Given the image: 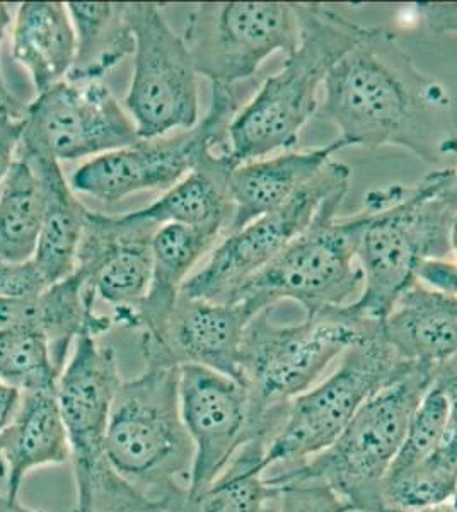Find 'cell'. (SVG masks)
Masks as SVG:
<instances>
[{
  "label": "cell",
  "mask_w": 457,
  "mask_h": 512,
  "mask_svg": "<svg viewBox=\"0 0 457 512\" xmlns=\"http://www.w3.org/2000/svg\"><path fill=\"white\" fill-rule=\"evenodd\" d=\"M23 125V118L21 120L0 118V190L16 158Z\"/></svg>",
  "instance_id": "cell-35"
},
{
  "label": "cell",
  "mask_w": 457,
  "mask_h": 512,
  "mask_svg": "<svg viewBox=\"0 0 457 512\" xmlns=\"http://www.w3.org/2000/svg\"><path fill=\"white\" fill-rule=\"evenodd\" d=\"M135 35L134 76L125 108L139 139L190 130L200 122L197 69L183 36L154 2L128 4Z\"/></svg>",
  "instance_id": "cell-12"
},
{
  "label": "cell",
  "mask_w": 457,
  "mask_h": 512,
  "mask_svg": "<svg viewBox=\"0 0 457 512\" xmlns=\"http://www.w3.org/2000/svg\"><path fill=\"white\" fill-rule=\"evenodd\" d=\"M454 175L456 169H440L415 187L394 185L367 195L371 219L357 253L364 287L350 303L360 315L384 323L401 294L417 282L422 262L451 255Z\"/></svg>",
  "instance_id": "cell-3"
},
{
  "label": "cell",
  "mask_w": 457,
  "mask_h": 512,
  "mask_svg": "<svg viewBox=\"0 0 457 512\" xmlns=\"http://www.w3.org/2000/svg\"><path fill=\"white\" fill-rule=\"evenodd\" d=\"M411 366L382 333L348 349L330 378L289 403L284 424L268 444L267 472L301 465L330 448L360 407Z\"/></svg>",
  "instance_id": "cell-10"
},
{
  "label": "cell",
  "mask_w": 457,
  "mask_h": 512,
  "mask_svg": "<svg viewBox=\"0 0 457 512\" xmlns=\"http://www.w3.org/2000/svg\"><path fill=\"white\" fill-rule=\"evenodd\" d=\"M0 458L6 466V492L19 497L29 473L70 461V446L57 391L23 393L18 412L0 434Z\"/></svg>",
  "instance_id": "cell-20"
},
{
  "label": "cell",
  "mask_w": 457,
  "mask_h": 512,
  "mask_svg": "<svg viewBox=\"0 0 457 512\" xmlns=\"http://www.w3.org/2000/svg\"><path fill=\"white\" fill-rule=\"evenodd\" d=\"M267 448L263 439L244 444L214 483L174 512H278L282 489L265 477Z\"/></svg>",
  "instance_id": "cell-26"
},
{
  "label": "cell",
  "mask_w": 457,
  "mask_h": 512,
  "mask_svg": "<svg viewBox=\"0 0 457 512\" xmlns=\"http://www.w3.org/2000/svg\"><path fill=\"white\" fill-rule=\"evenodd\" d=\"M180 407L195 448L188 489V495H193L214 483L239 449L256 437L248 391L226 374L202 366H181Z\"/></svg>",
  "instance_id": "cell-15"
},
{
  "label": "cell",
  "mask_w": 457,
  "mask_h": 512,
  "mask_svg": "<svg viewBox=\"0 0 457 512\" xmlns=\"http://www.w3.org/2000/svg\"><path fill=\"white\" fill-rule=\"evenodd\" d=\"M96 296L79 272L31 297H0V330L28 328L45 335L53 362L62 373L72 344L82 335L98 338L113 326L94 311Z\"/></svg>",
  "instance_id": "cell-17"
},
{
  "label": "cell",
  "mask_w": 457,
  "mask_h": 512,
  "mask_svg": "<svg viewBox=\"0 0 457 512\" xmlns=\"http://www.w3.org/2000/svg\"><path fill=\"white\" fill-rule=\"evenodd\" d=\"M18 152L35 168L45 192V216L33 262L53 286L76 270L87 209L65 180L57 159L21 144Z\"/></svg>",
  "instance_id": "cell-22"
},
{
  "label": "cell",
  "mask_w": 457,
  "mask_h": 512,
  "mask_svg": "<svg viewBox=\"0 0 457 512\" xmlns=\"http://www.w3.org/2000/svg\"><path fill=\"white\" fill-rule=\"evenodd\" d=\"M318 113L347 147L400 146L425 163L457 154L452 99L418 70L394 33L369 28L324 81Z\"/></svg>",
  "instance_id": "cell-1"
},
{
  "label": "cell",
  "mask_w": 457,
  "mask_h": 512,
  "mask_svg": "<svg viewBox=\"0 0 457 512\" xmlns=\"http://www.w3.org/2000/svg\"><path fill=\"white\" fill-rule=\"evenodd\" d=\"M256 316L243 303L180 294L159 335H142L145 366H202L239 381L244 330Z\"/></svg>",
  "instance_id": "cell-16"
},
{
  "label": "cell",
  "mask_w": 457,
  "mask_h": 512,
  "mask_svg": "<svg viewBox=\"0 0 457 512\" xmlns=\"http://www.w3.org/2000/svg\"><path fill=\"white\" fill-rule=\"evenodd\" d=\"M417 9L437 35H457V2H418Z\"/></svg>",
  "instance_id": "cell-34"
},
{
  "label": "cell",
  "mask_w": 457,
  "mask_h": 512,
  "mask_svg": "<svg viewBox=\"0 0 457 512\" xmlns=\"http://www.w3.org/2000/svg\"><path fill=\"white\" fill-rule=\"evenodd\" d=\"M224 229L220 224H166L157 229L151 243V287L135 315V328H140L145 337L159 335L178 303L191 270L217 243Z\"/></svg>",
  "instance_id": "cell-21"
},
{
  "label": "cell",
  "mask_w": 457,
  "mask_h": 512,
  "mask_svg": "<svg viewBox=\"0 0 457 512\" xmlns=\"http://www.w3.org/2000/svg\"><path fill=\"white\" fill-rule=\"evenodd\" d=\"M350 176L352 169L347 164L331 159L287 204L227 234L207 263L188 277L181 294L224 303L232 291L267 267L311 226L331 195L348 190Z\"/></svg>",
  "instance_id": "cell-13"
},
{
  "label": "cell",
  "mask_w": 457,
  "mask_h": 512,
  "mask_svg": "<svg viewBox=\"0 0 457 512\" xmlns=\"http://www.w3.org/2000/svg\"><path fill=\"white\" fill-rule=\"evenodd\" d=\"M77 40L62 2H24L12 28V57L28 72L36 93L64 82L76 62Z\"/></svg>",
  "instance_id": "cell-23"
},
{
  "label": "cell",
  "mask_w": 457,
  "mask_h": 512,
  "mask_svg": "<svg viewBox=\"0 0 457 512\" xmlns=\"http://www.w3.org/2000/svg\"><path fill=\"white\" fill-rule=\"evenodd\" d=\"M11 26V12L9 6L0 2V43L4 41L7 28ZM26 106L21 105V101L11 93V89L7 88L2 70H0V118H12V120H21L24 117Z\"/></svg>",
  "instance_id": "cell-36"
},
{
  "label": "cell",
  "mask_w": 457,
  "mask_h": 512,
  "mask_svg": "<svg viewBox=\"0 0 457 512\" xmlns=\"http://www.w3.org/2000/svg\"><path fill=\"white\" fill-rule=\"evenodd\" d=\"M345 147L342 140L336 139L313 151L284 152L275 158L256 159L236 166L229 176L232 202L229 234L287 204L319 175L335 152Z\"/></svg>",
  "instance_id": "cell-18"
},
{
  "label": "cell",
  "mask_w": 457,
  "mask_h": 512,
  "mask_svg": "<svg viewBox=\"0 0 457 512\" xmlns=\"http://www.w3.org/2000/svg\"><path fill=\"white\" fill-rule=\"evenodd\" d=\"M234 168L236 164L229 158V151L215 152L157 202L135 214L154 229L166 224H220L229 229L232 219L229 176Z\"/></svg>",
  "instance_id": "cell-24"
},
{
  "label": "cell",
  "mask_w": 457,
  "mask_h": 512,
  "mask_svg": "<svg viewBox=\"0 0 457 512\" xmlns=\"http://www.w3.org/2000/svg\"><path fill=\"white\" fill-rule=\"evenodd\" d=\"M456 489V468L437 448L417 465L388 472L382 482V502L394 511L440 506L451 501Z\"/></svg>",
  "instance_id": "cell-28"
},
{
  "label": "cell",
  "mask_w": 457,
  "mask_h": 512,
  "mask_svg": "<svg viewBox=\"0 0 457 512\" xmlns=\"http://www.w3.org/2000/svg\"><path fill=\"white\" fill-rule=\"evenodd\" d=\"M381 512H456L451 502L440 504V506L422 507V509H410V511H394V509H384Z\"/></svg>",
  "instance_id": "cell-40"
},
{
  "label": "cell",
  "mask_w": 457,
  "mask_h": 512,
  "mask_svg": "<svg viewBox=\"0 0 457 512\" xmlns=\"http://www.w3.org/2000/svg\"><path fill=\"white\" fill-rule=\"evenodd\" d=\"M432 386L439 388L446 396L451 412V425L457 427V355L434 367Z\"/></svg>",
  "instance_id": "cell-37"
},
{
  "label": "cell",
  "mask_w": 457,
  "mask_h": 512,
  "mask_svg": "<svg viewBox=\"0 0 457 512\" xmlns=\"http://www.w3.org/2000/svg\"><path fill=\"white\" fill-rule=\"evenodd\" d=\"M45 216V192L28 159L16 151L0 190V262L23 263L35 256Z\"/></svg>",
  "instance_id": "cell-27"
},
{
  "label": "cell",
  "mask_w": 457,
  "mask_h": 512,
  "mask_svg": "<svg viewBox=\"0 0 457 512\" xmlns=\"http://www.w3.org/2000/svg\"><path fill=\"white\" fill-rule=\"evenodd\" d=\"M451 248H452V253H454V255H456V262H457V212H456V216H454V219H452Z\"/></svg>",
  "instance_id": "cell-41"
},
{
  "label": "cell",
  "mask_w": 457,
  "mask_h": 512,
  "mask_svg": "<svg viewBox=\"0 0 457 512\" xmlns=\"http://www.w3.org/2000/svg\"><path fill=\"white\" fill-rule=\"evenodd\" d=\"M381 333V321L352 304L319 309L297 325L273 323L270 309L256 316L239 354V383L248 391L255 436L272 443L289 403L311 390L336 357Z\"/></svg>",
  "instance_id": "cell-2"
},
{
  "label": "cell",
  "mask_w": 457,
  "mask_h": 512,
  "mask_svg": "<svg viewBox=\"0 0 457 512\" xmlns=\"http://www.w3.org/2000/svg\"><path fill=\"white\" fill-rule=\"evenodd\" d=\"M449 425H451V412H449L446 396L439 388L432 386L423 396L417 410L411 415L405 441L401 444L389 472L403 470L427 460L446 439Z\"/></svg>",
  "instance_id": "cell-30"
},
{
  "label": "cell",
  "mask_w": 457,
  "mask_h": 512,
  "mask_svg": "<svg viewBox=\"0 0 457 512\" xmlns=\"http://www.w3.org/2000/svg\"><path fill=\"white\" fill-rule=\"evenodd\" d=\"M434 367L415 364L360 407L330 448L301 465L265 475L277 487L289 483L328 485L352 512H381L382 482L393 465L411 415L432 388Z\"/></svg>",
  "instance_id": "cell-6"
},
{
  "label": "cell",
  "mask_w": 457,
  "mask_h": 512,
  "mask_svg": "<svg viewBox=\"0 0 457 512\" xmlns=\"http://www.w3.org/2000/svg\"><path fill=\"white\" fill-rule=\"evenodd\" d=\"M76 30V62L70 81H101L122 62L134 55L135 35L122 2H69L65 4Z\"/></svg>",
  "instance_id": "cell-25"
},
{
  "label": "cell",
  "mask_w": 457,
  "mask_h": 512,
  "mask_svg": "<svg viewBox=\"0 0 457 512\" xmlns=\"http://www.w3.org/2000/svg\"><path fill=\"white\" fill-rule=\"evenodd\" d=\"M297 12L299 45L229 127V158L236 166L296 146L302 128L318 113L319 88L330 70L369 30L323 4H297Z\"/></svg>",
  "instance_id": "cell-4"
},
{
  "label": "cell",
  "mask_w": 457,
  "mask_h": 512,
  "mask_svg": "<svg viewBox=\"0 0 457 512\" xmlns=\"http://www.w3.org/2000/svg\"><path fill=\"white\" fill-rule=\"evenodd\" d=\"M60 374L45 335L28 328L0 330V383L21 393L57 391Z\"/></svg>",
  "instance_id": "cell-29"
},
{
  "label": "cell",
  "mask_w": 457,
  "mask_h": 512,
  "mask_svg": "<svg viewBox=\"0 0 457 512\" xmlns=\"http://www.w3.org/2000/svg\"><path fill=\"white\" fill-rule=\"evenodd\" d=\"M280 489L278 512H352L324 483H289Z\"/></svg>",
  "instance_id": "cell-31"
},
{
  "label": "cell",
  "mask_w": 457,
  "mask_h": 512,
  "mask_svg": "<svg viewBox=\"0 0 457 512\" xmlns=\"http://www.w3.org/2000/svg\"><path fill=\"white\" fill-rule=\"evenodd\" d=\"M106 451L118 475L161 512L190 489L195 448L180 407V367L145 366L122 381L111 407Z\"/></svg>",
  "instance_id": "cell-5"
},
{
  "label": "cell",
  "mask_w": 457,
  "mask_h": 512,
  "mask_svg": "<svg viewBox=\"0 0 457 512\" xmlns=\"http://www.w3.org/2000/svg\"><path fill=\"white\" fill-rule=\"evenodd\" d=\"M122 384L115 350L82 335L60 374L57 398L76 480L74 512H161L125 482L108 458L106 432Z\"/></svg>",
  "instance_id": "cell-8"
},
{
  "label": "cell",
  "mask_w": 457,
  "mask_h": 512,
  "mask_svg": "<svg viewBox=\"0 0 457 512\" xmlns=\"http://www.w3.org/2000/svg\"><path fill=\"white\" fill-rule=\"evenodd\" d=\"M417 282L432 291L457 296V262L447 258L425 260L417 270Z\"/></svg>",
  "instance_id": "cell-33"
},
{
  "label": "cell",
  "mask_w": 457,
  "mask_h": 512,
  "mask_svg": "<svg viewBox=\"0 0 457 512\" xmlns=\"http://www.w3.org/2000/svg\"><path fill=\"white\" fill-rule=\"evenodd\" d=\"M19 144L60 161L101 156L139 142L137 128L101 81L65 79L26 106Z\"/></svg>",
  "instance_id": "cell-14"
},
{
  "label": "cell",
  "mask_w": 457,
  "mask_h": 512,
  "mask_svg": "<svg viewBox=\"0 0 457 512\" xmlns=\"http://www.w3.org/2000/svg\"><path fill=\"white\" fill-rule=\"evenodd\" d=\"M21 396H23L21 391L0 383V434L4 432L7 425L11 424L12 417L18 412ZM0 478L6 480V466L2 463V458H0Z\"/></svg>",
  "instance_id": "cell-38"
},
{
  "label": "cell",
  "mask_w": 457,
  "mask_h": 512,
  "mask_svg": "<svg viewBox=\"0 0 457 512\" xmlns=\"http://www.w3.org/2000/svg\"><path fill=\"white\" fill-rule=\"evenodd\" d=\"M451 501L452 507H454V511L457 512V489L456 492H454V495H452Z\"/></svg>",
  "instance_id": "cell-43"
},
{
  "label": "cell",
  "mask_w": 457,
  "mask_h": 512,
  "mask_svg": "<svg viewBox=\"0 0 457 512\" xmlns=\"http://www.w3.org/2000/svg\"><path fill=\"white\" fill-rule=\"evenodd\" d=\"M347 192L331 195L311 226L267 267L232 291L224 303H243L260 315L289 299L309 315L357 301L364 287L357 253L371 210L338 219L336 212Z\"/></svg>",
  "instance_id": "cell-7"
},
{
  "label": "cell",
  "mask_w": 457,
  "mask_h": 512,
  "mask_svg": "<svg viewBox=\"0 0 457 512\" xmlns=\"http://www.w3.org/2000/svg\"><path fill=\"white\" fill-rule=\"evenodd\" d=\"M449 197H451L452 202L457 205V169L456 175H454V180H452L451 187H449Z\"/></svg>",
  "instance_id": "cell-42"
},
{
  "label": "cell",
  "mask_w": 457,
  "mask_h": 512,
  "mask_svg": "<svg viewBox=\"0 0 457 512\" xmlns=\"http://www.w3.org/2000/svg\"><path fill=\"white\" fill-rule=\"evenodd\" d=\"M50 284L33 258L23 263L0 262V297H31L47 291Z\"/></svg>",
  "instance_id": "cell-32"
},
{
  "label": "cell",
  "mask_w": 457,
  "mask_h": 512,
  "mask_svg": "<svg viewBox=\"0 0 457 512\" xmlns=\"http://www.w3.org/2000/svg\"><path fill=\"white\" fill-rule=\"evenodd\" d=\"M401 361L435 367L457 355V296L413 282L382 323Z\"/></svg>",
  "instance_id": "cell-19"
},
{
  "label": "cell",
  "mask_w": 457,
  "mask_h": 512,
  "mask_svg": "<svg viewBox=\"0 0 457 512\" xmlns=\"http://www.w3.org/2000/svg\"><path fill=\"white\" fill-rule=\"evenodd\" d=\"M205 117L190 128L134 146L106 152L87 161L70 178L77 193L113 204L134 193L168 192L215 152L229 151L227 134L239 111L236 86L212 84Z\"/></svg>",
  "instance_id": "cell-9"
},
{
  "label": "cell",
  "mask_w": 457,
  "mask_h": 512,
  "mask_svg": "<svg viewBox=\"0 0 457 512\" xmlns=\"http://www.w3.org/2000/svg\"><path fill=\"white\" fill-rule=\"evenodd\" d=\"M299 40L297 4L289 2L198 4L183 35L197 74L222 86L251 79L268 57L290 55Z\"/></svg>",
  "instance_id": "cell-11"
},
{
  "label": "cell",
  "mask_w": 457,
  "mask_h": 512,
  "mask_svg": "<svg viewBox=\"0 0 457 512\" xmlns=\"http://www.w3.org/2000/svg\"><path fill=\"white\" fill-rule=\"evenodd\" d=\"M0 512H47L43 509H36V507H29L23 502L19 501V497H12V495L0 494Z\"/></svg>",
  "instance_id": "cell-39"
}]
</instances>
